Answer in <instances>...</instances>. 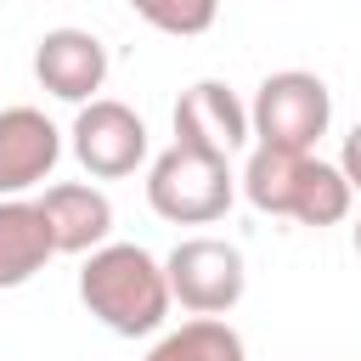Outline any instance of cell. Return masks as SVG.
<instances>
[{
	"mask_svg": "<svg viewBox=\"0 0 361 361\" xmlns=\"http://www.w3.org/2000/svg\"><path fill=\"white\" fill-rule=\"evenodd\" d=\"M310 152H288V147H254L243 164V197L259 214H293V192L305 175Z\"/></svg>",
	"mask_w": 361,
	"mask_h": 361,
	"instance_id": "8fae6325",
	"label": "cell"
},
{
	"mask_svg": "<svg viewBox=\"0 0 361 361\" xmlns=\"http://www.w3.org/2000/svg\"><path fill=\"white\" fill-rule=\"evenodd\" d=\"M350 203H355V192H350L344 169H338V164H322V158L310 152V158H305V175H299V192H293V214H288V220H299V226H338V220L350 214Z\"/></svg>",
	"mask_w": 361,
	"mask_h": 361,
	"instance_id": "4fadbf2b",
	"label": "cell"
},
{
	"mask_svg": "<svg viewBox=\"0 0 361 361\" xmlns=\"http://www.w3.org/2000/svg\"><path fill=\"white\" fill-rule=\"evenodd\" d=\"M355 254H361V220H355Z\"/></svg>",
	"mask_w": 361,
	"mask_h": 361,
	"instance_id": "2e32d148",
	"label": "cell"
},
{
	"mask_svg": "<svg viewBox=\"0 0 361 361\" xmlns=\"http://www.w3.org/2000/svg\"><path fill=\"white\" fill-rule=\"evenodd\" d=\"M51 259H56V243H51L39 203L34 197H0V288L34 282Z\"/></svg>",
	"mask_w": 361,
	"mask_h": 361,
	"instance_id": "30bf717a",
	"label": "cell"
},
{
	"mask_svg": "<svg viewBox=\"0 0 361 361\" xmlns=\"http://www.w3.org/2000/svg\"><path fill=\"white\" fill-rule=\"evenodd\" d=\"M68 135H73V158H79L85 175H96V180L135 175L141 158H147V124H141V113L124 107V102H113V96L85 102Z\"/></svg>",
	"mask_w": 361,
	"mask_h": 361,
	"instance_id": "5b68a950",
	"label": "cell"
},
{
	"mask_svg": "<svg viewBox=\"0 0 361 361\" xmlns=\"http://www.w3.org/2000/svg\"><path fill=\"white\" fill-rule=\"evenodd\" d=\"M248 135H254V130H248V107L231 96V85L197 79V85L180 90V102H175V141L231 158Z\"/></svg>",
	"mask_w": 361,
	"mask_h": 361,
	"instance_id": "ba28073f",
	"label": "cell"
},
{
	"mask_svg": "<svg viewBox=\"0 0 361 361\" xmlns=\"http://www.w3.org/2000/svg\"><path fill=\"white\" fill-rule=\"evenodd\" d=\"M135 17L158 34H175V39H192V34H209L214 17H220V0H130Z\"/></svg>",
	"mask_w": 361,
	"mask_h": 361,
	"instance_id": "5bb4252c",
	"label": "cell"
},
{
	"mask_svg": "<svg viewBox=\"0 0 361 361\" xmlns=\"http://www.w3.org/2000/svg\"><path fill=\"white\" fill-rule=\"evenodd\" d=\"M147 361H248V350H243V333H237L231 322H220V316H192V322H180L175 333H164V338L147 350Z\"/></svg>",
	"mask_w": 361,
	"mask_h": 361,
	"instance_id": "7c38bea8",
	"label": "cell"
},
{
	"mask_svg": "<svg viewBox=\"0 0 361 361\" xmlns=\"http://www.w3.org/2000/svg\"><path fill=\"white\" fill-rule=\"evenodd\" d=\"M231 158L220 152H203V147H186V141H169L152 169H147V203L158 220L169 226H209L231 209Z\"/></svg>",
	"mask_w": 361,
	"mask_h": 361,
	"instance_id": "7a4b0ae2",
	"label": "cell"
},
{
	"mask_svg": "<svg viewBox=\"0 0 361 361\" xmlns=\"http://www.w3.org/2000/svg\"><path fill=\"white\" fill-rule=\"evenodd\" d=\"M62 158V130L39 107H0V197H23L51 180Z\"/></svg>",
	"mask_w": 361,
	"mask_h": 361,
	"instance_id": "8992f818",
	"label": "cell"
},
{
	"mask_svg": "<svg viewBox=\"0 0 361 361\" xmlns=\"http://www.w3.org/2000/svg\"><path fill=\"white\" fill-rule=\"evenodd\" d=\"M164 276H169V299L192 316H226L243 288H248V271H243V254L237 243L226 237H186L169 248L164 259Z\"/></svg>",
	"mask_w": 361,
	"mask_h": 361,
	"instance_id": "277c9868",
	"label": "cell"
},
{
	"mask_svg": "<svg viewBox=\"0 0 361 361\" xmlns=\"http://www.w3.org/2000/svg\"><path fill=\"white\" fill-rule=\"evenodd\" d=\"M34 203H39L45 226H51L56 254H90V248H102L107 231H113V203H107V192L90 186V180H56V186H45Z\"/></svg>",
	"mask_w": 361,
	"mask_h": 361,
	"instance_id": "9c48e42d",
	"label": "cell"
},
{
	"mask_svg": "<svg viewBox=\"0 0 361 361\" xmlns=\"http://www.w3.org/2000/svg\"><path fill=\"white\" fill-rule=\"evenodd\" d=\"M79 299L118 338L158 333L164 316H169V305H175L164 259H152L141 243H102V248H90L85 271H79Z\"/></svg>",
	"mask_w": 361,
	"mask_h": 361,
	"instance_id": "6da1fadb",
	"label": "cell"
},
{
	"mask_svg": "<svg viewBox=\"0 0 361 361\" xmlns=\"http://www.w3.org/2000/svg\"><path fill=\"white\" fill-rule=\"evenodd\" d=\"M338 169H344V180H350V192H361V118L350 124V135H344V152H338Z\"/></svg>",
	"mask_w": 361,
	"mask_h": 361,
	"instance_id": "9a60e30c",
	"label": "cell"
},
{
	"mask_svg": "<svg viewBox=\"0 0 361 361\" xmlns=\"http://www.w3.org/2000/svg\"><path fill=\"white\" fill-rule=\"evenodd\" d=\"M333 124V96L316 73L305 68H282L254 90L248 107V130L259 147H288V152H310Z\"/></svg>",
	"mask_w": 361,
	"mask_h": 361,
	"instance_id": "3957f363",
	"label": "cell"
},
{
	"mask_svg": "<svg viewBox=\"0 0 361 361\" xmlns=\"http://www.w3.org/2000/svg\"><path fill=\"white\" fill-rule=\"evenodd\" d=\"M34 79L56 96V102H96L102 79H107V45L90 28H51L34 45Z\"/></svg>",
	"mask_w": 361,
	"mask_h": 361,
	"instance_id": "52a82bcc",
	"label": "cell"
}]
</instances>
